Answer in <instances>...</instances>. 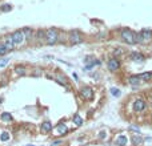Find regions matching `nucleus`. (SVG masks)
Wrapping results in <instances>:
<instances>
[{
	"mask_svg": "<svg viewBox=\"0 0 152 146\" xmlns=\"http://www.w3.org/2000/svg\"><path fill=\"white\" fill-rule=\"evenodd\" d=\"M16 73H17V75H22V76H24L25 75V69L23 68V66H16Z\"/></svg>",
	"mask_w": 152,
	"mask_h": 146,
	"instance_id": "b1692460",
	"label": "nucleus"
},
{
	"mask_svg": "<svg viewBox=\"0 0 152 146\" xmlns=\"http://www.w3.org/2000/svg\"><path fill=\"white\" fill-rule=\"evenodd\" d=\"M0 101H1V98H0Z\"/></svg>",
	"mask_w": 152,
	"mask_h": 146,
	"instance_id": "7c9ffc66",
	"label": "nucleus"
},
{
	"mask_svg": "<svg viewBox=\"0 0 152 146\" xmlns=\"http://www.w3.org/2000/svg\"><path fill=\"white\" fill-rule=\"evenodd\" d=\"M120 60L117 59V57H112V59H109L108 60V62H107V66H108V69L111 72H116V71H119V68H120Z\"/></svg>",
	"mask_w": 152,
	"mask_h": 146,
	"instance_id": "423d86ee",
	"label": "nucleus"
},
{
	"mask_svg": "<svg viewBox=\"0 0 152 146\" xmlns=\"http://www.w3.org/2000/svg\"><path fill=\"white\" fill-rule=\"evenodd\" d=\"M142 82H149L152 80V72H144V73H140L139 75Z\"/></svg>",
	"mask_w": 152,
	"mask_h": 146,
	"instance_id": "f8f14e48",
	"label": "nucleus"
},
{
	"mask_svg": "<svg viewBox=\"0 0 152 146\" xmlns=\"http://www.w3.org/2000/svg\"><path fill=\"white\" fill-rule=\"evenodd\" d=\"M27 146H35V145H27Z\"/></svg>",
	"mask_w": 152,
	"mask_h": 146,
	"instance_id": "c756f323",
	"label": "nucleus"
},
{
	"mask_svg": "<svg viewBox=\"0 0 152 146\" xmlns=\"http://www.w3.org/2000/svg\"><path fill=\"white\" fill-rule=\"evenodd\" d=\"M136 41L137 44H144V39H143L142 32H136Z\"/></svg>",
	"mask_w": 152,
	"mask_h": 146,
	"instance_id": "412c9836",
	"label": "nucleus"
},
{
	"mask_svg": "<svg viewBox=\"0 0 152 146\" xmlns=\"http://www.w3.org/2000/svg\"><path fill=\"white\" fill-rule=\"evenodd\" d=\"M0 10L3 11V12H8V11L12 10V6H11V4H4V6H1Z\"/></svg>",
	"mask_w": 152,
	"mask_h": 146,
	"instance_id": "5701e85b",
	"label": "nucleus"
},
{
	"mask_svg": "<svg viewBox=\"0 0 152 146\" xmlns=\"http://www.w3.org/2000/svg\"><path fill=\"white\" fill-rule=\"evenodd\" d=\"M109 92H111V94H112V96H115V97L120 96V90L117 89V88H111V90H109Z\"/></svg>",
	"mask_w": 152,
	"mask_h": 146,
	"instance_id": "4be33fe9",
	"label": "nucleus"
},
{
	"mask_svg": "<svg viewBox=\"0 0 152 146\" xmlns=\"http://www.w3.org/2000/svg\"><path fill=\"white\" fill-rule=\"evenodd\" d=\"M7 53H8V51L6 49V47H4L3 44H0V56H4Z\"/></svg>",
	"mask_w": 152,
	"mask_h": 146,
	"instance_id": "393cba45",
	"label": "nucleus"
},
{
	"mask_svg": "<svg viewBox=\"0 0 152 146\" xmlns=\"http://www.w3.org/2000/svg\"><path fill=\"white\" fill-rule=\"evenodd\" d=\"M22 31H23V33H24V36H25V40H31L32 35H33L32 29L31 28H23Z\"/></svg>",
	"mask_w": 152,
	"mask_h": 146,
	"instance_id": "6ab92c4d",
	"label": "nucleus"
},
{
	"mask_svg": "<svg viewBox=\"0 0 152 146\" xmlns=\"http://www.w3.org/2000/svg\"><path fill=\"white\" fill-rule=\"evenodd\" d=\"M146 108H147V102L143 98H136L135 101H133V105H132L133 112L143 113L144 110H146Z\"/></svg>",
	"mask_w": 152,
	"mask_h": 146,
	"instance_id": "20e7f679",
	"label": "nucleus"
},
{
	"mask_svg": "<svg viewBox=\"0 0 152 146\" xmlns=\"http://www.w3.org/2000/svg\"><path fill=\"white\" fill-rule=\"evenodd\" d=\"M0 120H1V121H4V122H11L13 120V117H12V114H11V113L3 112L1 114H0Z\"/></svg>",
	"mask_w": 152,
	"mask_h": 146,
	"instance_id": "2eb2a0df",
	"label": "nucleus"
},
{
	"mask_svg": "<svg viewBox=\"0 0 152 146\" xmlns=\"http://www.w3.org/2000/svg\"><path fill=\"white\" fill-rule=\"evenodd\" d=\"M72 121H73V124H75L76 126H80V125H83V118L80 117V116L77 114V113H76V114H73Z\"/></svg>",
	"mask_w": 152,
	"mask_h": 146,
	"instance_id": "a211bd4d",
	"label": "nucleus"
},
{
	"mask_svg": "<svg viewBox=\"0 0 152 146\" xmlns=\"http://www.w3.org/2000/svg\"><path fill=\"white\" fill-rule=\"evenodd\" d=\"M151 105H152V104H151Z\"/></svg>",
	"mask_w": 152,
	"mask_h": 146,
	"instance_id": "2f4dec72",
	"label": "nucleus"
},
{
	"mask_svg": "<svg viewBox=\"0 0 152 146\" xmlns=\"http://www.w3.org/2000/svg\"><path fill=\"white\" fill-rule=\"evenodd\" d=\"M127 142H128V138H127L124 134H120V136L116 138V141H115V143H116L117 146H126Z\"/></svg>",
	"mask_w": 152,
	"mask_h": 146,
	"instance_id": "ddd939ff",
	"label": "nucleus"
},
{
	"mask_svg": "<svg viewBox=\"0 0 152 146\" xmlns=\"http://www.w3.org/2000/svg\"><path fill=\"white\" fill-rule=\"evenodd\" d=\"M3 45L6 47V49L8 51V52H12V51H13V48H15V44H13L12 39H11V35H10V36H7V37L4 39Z\"/></svg>",
	"mask_w": 152,
	"mask_h": 146,
	"instance_id": "6e6552de",
	"label": "nucleus"
},
{
	"mask_svg": "<svg viewBox=\"0 0 152 146\" xmlns=\"http://www.w3.org/2000/svg\"><path fill=\"white\" fill-rule=\"evenodd\" d=\"M120 37H121V40H123L126 44H128V45H135V44H137L136 32H133L132 29H130V28H123L121 29L120 31Z\"/></svg>",
	"mask_w": 152,
	"mask_h": 146,
	"instance_id": "f257e3e1",
	"label": "nucleus"
},
{
	"mask_svg": "<svg viewBox=\"0 0 152 146\" xmlns=\"http://www.w3.org/2000/svg\"><path fill=\"white\" fill-rule=\"evenodd\" d=\"M80 94H82V97L84 100H87V101H91V100H93V96H95V93H93V89L89 86H83L82 90H80Z\"/></svg>",
	"mask_w": 152,
	"mask_h": 146,
	"instance_id": "39448f33",
	"label": "nucleus"
},
{
	"mask_svg": "<svg viewBox=\"0 0 152 146\" xmlns=\"http://www.w3.org/2000/svg\"><path fill=\"white\" fill-rule=\"evenodd\" d=\"M59 143H60V141H54V142H52V146H57Z\"/></svg>",
	"mask_w": 152,
	"mask_h": 146,
	"instance_id": "c85d7f7f",
	"label": "nucleus"
},
{
	"mask_svg": "<svg viewBox=\"0 0 152 146\" xmlns=\"http://www.w3.org/2000/svg\"><path fill=\"white\" fill-rule=\"evenodd\" d=\"M44 39H45V41H47V44H50V45L56 44L57 39H59L57 31L54 28H50V29H47V31H44Z\"/></svg>",
	"mask_w": 152,
	"mask_h": 146,
	"instance_id": "f03ea898",
	"label": "nucleus"
},
{
	"mask_svg": "<svg viewBox=\"0 0 152 146\" xmlns=\"http://www.w3.org/2000/svg\"><path fill=\"white\" fill-rule=\"evenodd\" d=\"M140 32H142L143 39H144V44H146V43H149V41L152 40V31H151V29L146 28V29H142Z\"/></svg>",
	"mask_w": 152,
	"mask_h": 146,
	"instance_id": "1a4fd4ad",
	"label": "nucleus"
},
{
	"mask_svg": "<svg viewBox=\"0 0 152 146\" xmlns=\"http://www.w3.org/2000/svg\"><path fill=\"white\" fill-rule=\"evenodd\" d=\"M40 129H41V131H43V133H50V131L52 130V122H50V121L41 122Z\"/></svg>",
	"mask_w": 152,
	"mask_h": 146,
	"instance_id": "9b49d317",
	"label": "nucleus"
},
{
	"mask_svg": "<svg viewBox=\"0 0 152 146\" xmlns=\"http://www.w3.org/2000/svg\"><path fill=\"white\" fill-rule=\"evenodd\" d=\"M130 59L133 60V61L142 62V61H144V60H146V57H144V55H143V53H140V52H132L130 55Z\"/></svg>",
	"mask_w": 152,
	"mask_h": 146,
	"instance_id": "9d476101",
	"label": "nucleus"
},
{
	"mask_svg": "<svg viewBox=\"0 0 152 146\" xmlns=\"http://www.w3.org/2000/svg\"><path fill=\"white\" fill-rule=\"evenodd\" d=\"M70 41L72 44H80L83 43V36L79 31H72L70 33Z\"/></svg>",
	"mask_w": 152,
	"mask_h": 146,
	"instance_id": "0eeeda50",
	"label": "nucleus"
},
{
	"mask_svg": "<svg viewBox=\"0 0 152 146\" xmlns=\"http://www.w3.org/2000/svg\"><path fill=\"white\" fill-rule=\"evenodd\" d=\"M124 51L121 49V48H116V51H114V55L115 56H119V55H123Z\"/></svg>",
	"mask_w": 152,
	"mask_h": 146,
	"instance_id": "bb28decb",
	"label": "nucleus"
},
{
	"mask_svg": "<svg viewBox=\"0 0 152 146\" xmlns=\"http://www.w3.org/2000/svg\"><path fill=\"white\" fill-rule=\"evenodd\" d=\"M131 142H132V145H135V146H140L143 143V138L139 136V134H133V136L131 137Z\"/></svg>",
	"mask_w": 152,
	"mask_h": 146,
	"instance_id": "4468645a",
	"label": "nucleus"
},
{
	"mask_svg": "<svg viewBox=\"0 0 152 146\" xmlns=\"http://www.w3.org/2000/svg\"><path fill=\"white\" fill-rule=\"evenodd\" d=\"M128 82H130L131 85H133V86H136V85H139L140 82H142V80H140L139 75H136V76H131V77L128 78Z\"/></svg>",
	"mask_w": 152,
	"mask_h": 146,
	"instance_id": "dca6fc26",
	"label": "nucleus"
},
{
	"mask_svg": "<svg viewBox=\"0 0 152 146\" xmlns=\"http://www.w3.org/2000/svg\"><path fill=\"white\" fill-rule=\"evenodd\" d=\"M10 138H11V136L8 131H3V133L0 134V141L1 142H7V141H10Z\"/></svg>",
	"mask_w": 152,
	"mask_h": 146,
	"instance_id": "aec40b11",
	"label": "nucleus"
},
{
	"mask_svg": "<svg viewBox=\"0 0 152 146\" xmlns=\"http://www.w3.org/2000/svg\"><path fill=\"white\" fill-rule=\"evenodd\" d=\"M99 137H100L101 140H104L105 137H107V133H105V131H104V130H103V131H100V136H99Z\"/></svg>",
	"mask_w": 152,
	"mask_h": 146,
	"instance_id": "cd10ccee",
	"label": "nucleus"
},
{
	"mask_svg": "<svg viewBox=\"0 0 152 146\" xmlns=\"http://www.w3.org/2000/svg\"><path fill=\"white\" fill-rule=\"evenodd\" d=\"M11 39H12L15 45H22L25 41V36H24V33H23V31H20V29L12 32V33H11Z\"/></svg>",
	"mask_w": 152,
	"mask_h": 146,
	"instance_id": "7ed1b4c3",
	"label": "nucleus"
},
{
	"mask_svg": "<svg viewBox=\"0 0 152 146\" xmlns=\"http://www.w3.org/2000/svg\"><path fill=\"white\" fill-rule=\"evenodd\" d=\"M8 62H10V60H8V59H1V60H0V68L6 66Z\"/></svg>",
	"mask_w": 152,
	"mask_h": 146,
	"instance_id": "a878e982",
	"label": "nucleus"
},
{
	"mask_svg": "<svg viewBox=\"0 0 152 146\" xmlns=\"http://www.w3.org/2000/svg\"><path fill=\"white\" fill-rule=\"evenodd\" d=\"M56 130H57V133H59V134H63V136H64V134L68 133V127H67L64 124H59L56 126Z\"/></svg>",
	"mask_w": 152,
	"mask_h": 146,
	"instance_id": "f3484780",
	"label": "nucleus"
}]
</instances>
